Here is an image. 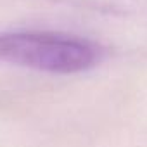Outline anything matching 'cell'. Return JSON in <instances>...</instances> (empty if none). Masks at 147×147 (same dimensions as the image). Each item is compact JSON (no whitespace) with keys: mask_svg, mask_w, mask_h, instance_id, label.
Returning <instances> with one entry per match:
<instances>
[{"mask_svg":"<svg viewBox=\"0 0 147 147\" xmlns=\"http://www.w3.org/2000/svg\"><path fill=\"white\" fill-rule=\"evenodd\" d=\"M104 49L88 38L61 31H5L0 33V62L75 75L100 62Z\"/></svg>","mask_w":147,"mask_h":147,"instance_id":"1","label":"cell"},{"mask_svg":"<svg viewBox=\"0 0 147 147\" xmlns=\"http://www.w3.org/2000/svg\"><path fill=\"white\" fill-rule=\"evenodd\" d=\"M54 2L75 5L90 11H102V12H123L130 7L131 0H54Z\"/></svg>","mask_w":147,"mask_h":147,"instance_id":"2","label":"cell"}]
</instances>
